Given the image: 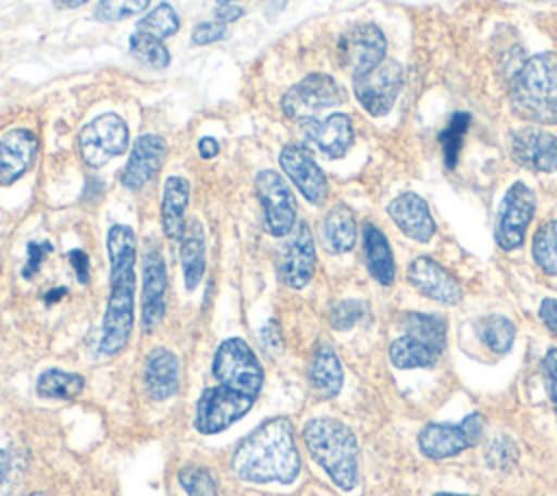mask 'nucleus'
Wrapping results in <instances>:
<instances>
[{
	"label": "nucleus",
	"instance_id": "obj_1",
	"mask_svg": "<svg viewBox=\"0 0 557 496\" xmlns=\"http://www.w3.org/2000/svg\"><path fill=\"white\" fill-rule=\"evenodd\" d=\"M231 468L250 483H292L300 472L292 422L283 416L261 422L239 442L231 457Z\"/></svg>",
	"mask_w": 557,
	"mask_h": 496
},
{
	"label": "nucleus",
	"instance_id": "obj_39",
	"mask_svg": "<svg viewBox=\"0 0 557 496\" xmlns=\"http://www.w3.org/2000/svg\"><path fill=\"white\" fill-rule=\"evenodd\" d=\"M516 455H518L516 444H513L511 439H507V437H496V439H492L490 448L485 450L487 463H490V466H496V468H505V466L513 463V461H516Z\"/></svg>",
	"mask_w": 557,
	"mask_h": 496
},
{
	"label": "nucleus",
	"instance_id": "obj_18",
	"mask_svg": "<svg viewBox=\"0 0 557 496\" xmlns=\"http://www.w3.org/2000/svg\"><path fill=\"white\" fill-rule=\"evenodd\" d=\"M409 283L431 300L442 305H457L461 300L459 281L437 261L429 257H418L407 268Z\"/></svg>",
	"mask_w": 557,
	"mask_h": 496
},
{
	"label": "nucleus",
	"instance_id": "obj_8",
	"mask_svg": "<svg viewBox=\"0 0 557 496\" xmlns=\"http://www.w3.org/2000/svg\"><path fill=\"white\" fill-rule=\"evenodd\" d=\"M483 429H485V418L479 411H474L457 424H448V422L426 424L418 433V446L429 459H446L474 446L481 439Z\"/></svg>",
	"mask_w": 557,
	"mask_h": 496
},
{
	"label": "nucleus",
	"instance_id": "obj_38",
	"mask_svg": "<svg viewBox=\"0 0 557 496\" xmlns=\"http://www.w3.org/2000/svg\"><path fill=\"white\" fill-rule=\"evenodd\" d=\"M366 315V305L359 300H342L331 309V326L337 331L352 328Z\"/></svg>",
	"mask_w": 557,
	"mask_h": 496
},
{
	"label": "nucleus",
	"instance_id": "obj_26",
	"mask_svg": "<svg viewBox=\"0 0 557 496\" xmlns=\"http://www.w3.org/2000/svg\"><path fill=\"white\" fill-rule=\"evenodd\" d=\"M309 381L322 398H333L339 394L344 374L337 355L329 346H320L313 352V359L309 363Z\"/></svg>",
	"mask_w": 557,
	"mask_h": 496
},
{
	"label": "nucleus",
	"instance_id": "obj_43",
	"mask_svg": "<svg viewBox=\"0 0 557 496\" xmlns=\"http://www.w3.org/2000/svg\"><path fill=\"white\" fill-rule=\"evenodd\" d=\"M544 379H546V389H548L550 402L557 413V348H550L544 357Z\"/></svg>",
	"mask_w": 557,
	"mask_h": 496
},
{
	"label": "nucleus",
	"instance_id": "obj_36",
	"mask_svg": "<svg viewBox=\"0 0 557 496\" xmlns=\"http://www.w3.org/2000/svg\"><path fill=\"white\" fill-rule=\"evenodd\" d=\"M150 0H100L94 9L98 22H120L131 15H139L148 9Z\"/></svg>",
	"mask_w": 557,
	"mask_h": 496
},
{
	"label": "nucleus",
	"instance_id": "obj_31",
	"mask_svg": "<svg viewBox=\"0 0 557 496\" xmlns=\"http://www.w3.org/2000/svg\"><path fill=\"white\" fill-rule=\"evenodd\" d=\"M128 50L141 65H148L152 70H165L172 61L170 50L165 48L163 39H157L144 30H135L131 35Z\"/></svg>",
	"mask_w": 557,
	"mask_h": 496
},
{
	"label": "nucleus",
	"instance_id": "obj_3",
	"mask_svg": "<svg viewBox=\"0 0 557 496\" xmlns=\"http://www.w3.org/2000/svg\"><path fill=\"white\" fill-rule=\"evenodd\" d=\"M511 111L533 124H557V54L529 57L509 85Z\"/></svg>",
	"mask_w": 557,
	"mask_h": 496
},
{
	"label": "nucleus",
	"instance_id": "obj_49",
	"mask_svg": "<svg viewBox=\"0 0 557 496\" xmlns=\"http://www.w3.org/2000/svg\"><path fill=\"white\" fill-rule=\"evenodd\" d=\"M89 0H52V4L57 7V9H78V7H83V4H87Z\"/></svg>",
	"mask_w": 557,
	"mask_h": 496
},
{
	"label": "nucleus",
	"instance_id": "obj_50",
	"mask_svg": "<svg viewBox=\"0 0 557 496\" xmlns=\"http://www.w3.org/2000/svg\"><path fill=\"white\" fill-rule=\"evenodd\" d=\"M285 4H287V0H268V15L278 13Z\"/></svg>",
	"mask_w": 557,
	"mask_h": 496
},
{
	"label": "nucleus",
	"instance_id": "obj_15",
	"mask_svg": "<svg viewBox=\"0 0 557 496\" xmlns=\"http://www.w3.org/2000/svg\"><path fill=\"white\" fill-rule=\"evenodd\" d=\"M168 154V144L159 135H139L131 148L128 161L120 174L126 189L139 191L148 185L161 170Z\"/></svg>",
	"mask_w": 557,
	"mask_h": 496
},
{
	"label": "nucleus",
	"instance_id": "obj_14",
	"mask_svg": "<svg viewBox=\"0 0 557 496\" xmlns=\"http://www.w3.org/2000/svg\"><path fill=\"white\" fill-rule=\"evenodd\" d=\"M511 157L518 165L531 172H555L557 170V135L524 126L511 133Z\"/></svg>",
	"mask_w": 557,
	"mask_h": 496
},
{
	"label": "nucleus",
	"instance_id": "obj_24",
	"mask_svg": "<svg viewBox=\"0 0 557 496\" xmlns=\"http://www.w3.org/2000/svg\"><path fill=\"white\" fill-rule=\"evenodd\" d=\"M363 252H366V265L370 274L381 285H392L396 278V263H394L392 248L387 244V237L370 222L363 226Z\"/></svg>",
	"mask_w": 557,
	"mask_h": 496
},
{
	"label": "nucleus",
	"instance_id": "obj_22",
	"mask_svg": "<svg viewBox=\"0 0 557 496\" xmlns=\"http://www.w3.org/2000/svg\"><path fill=\"white\" fill-rule=\"evenodd\" d=\"M181 363L168 348H152L146 357V389L154 400H168L178 392Z\"/></svg>",
	"mask_w": 557,
	"mask_h": 496
},
{
	"label": "nucleus",
	"instance_id": "obj_40",
	"mask_svg": "<svg viewBox=\"0 0 557 496\" xmlns=\"http://www.w3.org/2000/svg\"><path fill=\"white\" fill-rule=\"evenodd\" d=\"M226 37V24L213 20V22H200L191 28V44L196 46H209L215 41H222Z\"/></svg>",
	"mask_w": 557,
	"mask_h": 496
},
{
	"label": "nucleus",
	"instance_id": "obj_7",
	"mask_svg": "<svg viewBox=\"0 0 557 496\" xmlns=\"http://www.w3.org/2000/svg\"><path fill=\"white\" fill-rule=\"evenodd\" d=\"M128 150V126L115 113H102L78 133V152L89 168H102Z\"/></svg>",
	"mask_w": 557,
	"mask_h": 496
},
{
	"label": "nucleus",
	"instance_id": "obj_11",
	"mask_svg": "<svg viewBox=\"0 0 557 496\" xmlns=\"http://www.w3.org/2000/svg\"><path fill=\"white\" fill-rule=\"evenodd\" d=\"M255 191L261 202L268 231L274 237H285L296 224V200L285 178L274 170H261L255 176Z\"/></svg>",
	"mask_w": 557,
	"mask_h": 496
},
{
	"label": "nucleus",
	"instance_id": "obj_28",
	"mask_svg": "<svg viewBox=\"0 0 557 496\" xmlns=\"http://www.w3.org/2000/svg\"><path fill=\"white\" fill-rule=\"evenodd\" d=\"M437 357H440L437 350H433L431 346H426L424 342H420L411 335H403V337L394 339L389 346V361L400 370L431 368V365H435Z\"/></svg>",
	"mask_w": 557,
	"mask_h": 496
},
{
	"label": "nucleus",
	"instance_id": "obj_5",
	"mask_svg": "<svg viewBox=\"0 0 557 496\" xmlns=\"http://www.w3.org/2000/svg\"><path fill=\"white\" fill-rule=\"evenodd\" d=\"M211 372L218 381L213 389L250 407L255 405L263 385V368L242 337H228L218 346Z\"/></svg>",
	"mask_w": 557,
	"mask_h": 496
},
{
	"label": "nucleus",
	"instance_id": "obj_13",
	"mask_svg": "<svg viewBox=\"0 0 557 496\" xmlns=\"http://www.w3.org/2000/svg\"><path fill=\"white\" fill-rule=\"evenodd\" d=\"M278 163L287 178L296 185V189L311 202V204H322L329 196V183L320 165L313 161L307 148L289 144L281 150Z\"/></svg>",
	"mask_w": 557,
	"mask_h": 496
},
{
	"label": "nucleus",
	"instance_id": "obj_29",
	"mask_svg": "<svg viewBox=\"0 0 557 496\" xmlns=\"http://www.w3.org/2000/svg\"><path fill=\"white\" fill-rule=\"evenodd\" d=\"M37 394L41 398H54V400H67L74 398L83 392L85 387V379L76 372H65V370H44L37 376Z\"/></svg>",
	"mask_w": 557,
	"mask_h": 496
},
{
	"label": "nucleus",
	"instance_id": "obj_20",
	"mask_svg": "<svg viewBox=\"0 0 557 496\" xmlns=\"http://www.w3.org/2000/svg\"><path fill=\"white\" fill-rule=\"evenodd\" d=\"M305 135L329 159L344 157L355 141V128L346 113H331L324 120L305 122Z\"/></svg>",
	"mask_w": 557,
	"mask_h": 496
},
{
	"label": "nucleus",
	"instance_id": "obj_41",
	"mask_svg": "<svg viewBox=\"0 0 557 496\" xmlns=\"http://www.w3.org/2000/svg\"><path fill=\"white\" fill-rule=\"evenodd\" d=\"M50 250H52L50 241H28V246H26V263L22 268V276L24 278H33L39 272V268H41V263H44V259L48 257Z\"/></svg>",
	"mask_w": 557,
	"mask_h": 496
},
{
	"label": "nucleus",
	"instance_id": "obj_23",
	"mask_svg": "<svg viewBox=\"0 0 557 496\" xmlns=\"http://www.w3.org/2000/svg\"><path fill=\"white\" fill-rule=\"evenodd\" d=\"M189 202V183L183 176H168L161 194V226L170 239H183L185 211Z\"/></svg>",
	"mask_w": 557,
	"mask_h": 496
},
{
	"label": "nucleus",
	"instance_id": "obj_17",
	"mask_svg": "<svg viewBox=\"0 0 557 496\" xmlns=\"http://www.w3.org/2000/svg\"><path fill=\"white\" fill-rule=\"evenodd\" d=\"M165 289L168 274L165 263L157 246L144 252V296H141V322L144 331H154L165 315Z\"/></svg>",
	"mask_w": 557,
	"mask_h": 496
},
{
	"label": "nucleus",
	"instance_id": "obj_44",
	"mask_svg": "<svg viewBox=\"0 0 557 496\" xmlns=\"http://www.w3.org/2000/svg\"><path fill=\"white\" fill-rule=\"evenodd\" d=\"M67 257H70V263H72V270H74L78 283L87 285L89 283V257H87V252L81 250V248H74V250H70Z\"/></svg>",
	"mask_w": 557,
	"mask_h": 496
},
{
	"label": "nucleus",
	"instance_id": "obj_37",
	"mask_svg": "<svg viewBox=\"0 0 557 496\" xmlns=\"http://www.w3.org/2000/svg\"><path fill=\"white\" fill-rule=\"evenodd\" d=\"M178 483L187 496H213L218 489L213 474L202 466H185L178 472Z\"/></svg>",
	"mask_w": 557,
	"mask_h": 496
},
{
	"label": "nucleus",
	"instance_id": "obj_27",
	"mask_svg": "<svg viewBox=\"0 0 557 496\" xmlns=\"http://www.w3.org/2000/svg\"><path fill=\"white\" fill-rule=\"evenodd\" d=\"M181 268H183V278L185 287L194 292L205 274V235L202 226L194 220L181 239Z\"/></svg>",
	"mask_w": 557,
	"mask_h": 496
},
{
	"label": "nucleus",
	"instance_id": "obj_10",
	"mask_svg": "<svg viewBox=\"0 0 557 496\" xmlns=\"http://www.w3.org/2000/svg\"><path fill=\"white\" fill-rule=\"evenodd\" d=\"M403 87V67L396 61H383L374 70L352 78L357 102L372 115L383 117L392 111Z\"/></svg>",
	"mask_w": 557,
	"mask_h": 496
},
{
	"label": "nucleus",
	"instance_id": "obj_2",
	"mask_svg": "<svg viewBox=\"0 0 557 496\" xmlns=\"http://www.w3.org/2000/svg\"><path fill=\"white\" fill-rule=\"evenodd\" d=\"M111 261V289L102 320L100 350L117 355L128 344L135 307V233L126 224H113L107 233Z\"/></svg>",
	"mask_w": 557,
	"mask_h": 496
},
{
	"label": "nucleus",
	"instance_id": "obj_45",
	"mask_svg": "<svg viewBox=\"0 0 557 496\" xmlns=\"http://www.w3.org/2000/svg\"><path fill=\"white\" fill-rule=\"evenodd\" d=\"M537 313H540V320L546 324V328L557 333V298H544Z\"/></svg>",
	"mask_w": 557,
	"mask_h": 496
},
{
	"label": "nucleus",
	"instance_id": "obj_42",
	"mask_svg": "<svg viewBox=\"0 0 557 496\" xmlns=\"http://www.w3.org/2000/svg\"><path fill=\"white\" fill-rule=\"evenodd\" d=\"M15 459L9 450H0V496H11L17 483Z\"/></svg>",
	"mask_w": 557,
	"mask_h": 496
},
{
	"label": "nucleus",
	"instance_id": "obj_19",
	"mask_svg": "<svg viewBox=\"0 0 557 496\" xmlns=\"http://www.w3.org/2000/svg\"><path fill=\"white\" fill-rule=\"evenodd\" d=\"M37 137L28 128H11L0 137V185H13L33 165L37 157Z\"/></svg>",
	"mask_w": 557,
	"mask_h": 496
},
{
	"label": "nucleus",
	"instance_id": "obj_16",
	"mask_svg": "<svg viewBox=\"0 0 557 496\" xmlns=\"http://www.w3.org/2000/svg\"><path fill=\"white\" fill-rule=\"evenodd\" d=\"M313 270H315L313 235H311L309 224L300 222V224H296V228L292 231V237L287 239V244L283 248L281 276L289 287L300 289L311 281Z\"/></svg>",
	"mask_w": 557,
	"mask_h": 496
},
{
	"label": "nucleus",
	"instance_id": "obj_12",
	"mask_svg": "<svg viewBox=\"0 0 557 496\" xmlns=\"http://www.w3.org/2000/svg\"><path fill=\"white\" fill-rule=\"evenodd\" d=\"M385 35L374 24H357L339 39V57L346 70L361 76L385 61Z\"/></svg>",
	"mask_w": 557,
	"mask_h": 496
},
{
	"label": "nucleus",
	"instance_id": "obj_34",
	"mask_svg": "<svg viewBox=\"0 0 557 496\" xmlns=\"http://www.w3.org/2000/svg\"><path fill=\"white\" fill-rule=\"evenodd\" d=\"M178 26H181L178 13L168 2L157 4L152 11H148V15H144L137 22V30H144L157 39H168V37L176 35Z\"/></svg>",
	"mask_w": 557,
	"mask_h": 496
},
{
	"label": "nucleus",
	"instance_id": "obj_48",
	"mask_svg": "<svg viewBox=\"0 0 557 496\" xmlns=\"http://www.w3.org/2000/svg\"><path fill=\"white\" fill-rule=\"evenodd\" d=\"M65 294H67L65 287H54V289H50V292L44 296V300H46V305H54V302L61 300Z\"/></svg>",
	"mask_w": 557,
	"mask_h": 496
},
{
	"label": "nucleus",
	"instance_id": "obj_33",
	"mask_svg": "<svg viewBox=\"0 0 557 496\" xmlns=\"http://www.w3.org/2000/svg\"><path fill=\"white\" fill-rule=\"evenodd\" d=\"M533 259L550 276H557V220L542 224L533 237Z\"/></svg>",
	"mask_w": 557,
	"mask_h": 496
},
{
	"label": "nucleus",
	"instance_id": "obj_21",
	"mask_svg": "<svg viewBox=\"0 0 557 496\" xmlns=\"http://www.w3.org/2000/svg\"><path fill=\"white\" fill-rule=\"evenodd\" d=\"M387 213L394 220V224L409 239H416V241L424 244L435 235V222L431 218L429 204L422 196H418L413 191H405V194L396 196L387 204Z\"/></svg>",
	"mask_w": 557,
	"mask_h": 496
},
{
	"label": "nucleus",
	"instance_id": "obj_51",
	"mask_svg": "<svg viewBox=\"0 0 557 496\" xmlns=\"http://www.w3.org/2000/svg\"><path fill=\"white\" fill-rule=\"evenodd\" d=\"M433 496H470V494H448V492H442V494H433Z\"/></svg>",
	"mask_w": 557,
	"mask_h": 496
},
{
	"label": "nucleus",
	"instance_id": "obj_53",
	"mask_svg": "<svg viewBox=\"0 0 557 496\" xmlns=\"http://www.w3.org/2000/svg\"><path fill=\"white\" fill-rule=\"evenodd\" d=\"M28 496H44V494H28Z\"/></svg>",
	"mask_w": 557,
	"mask_h": 496
},
{
	"label": "nucleus",
	"instance_id": "obj_52",
	"mask_svg": "<svg viewBox=\"0 0 557 496\" xmlns=\"http://www.w3.org/2000/svg\"><path fill=\"white\" fill-rule=\"evenodd\" d=\"M215 2H218V4H235L237 0H215Z\"/></svg>",
	"mask_w": 557,
	"mask_h": 496
},
{
	"label": "nucleus",
	"instance_id": "obj_47",
	"mask_svg": "<svg viewBox=\"0 0 557 496\" xmlns=\"http://www.w3.org/2000/svg\"><path fill=\"white\" fill-rule=\"evenodd\" d=\"M198 152H200L202 159H213V157H218V152H220L218 139L211 137V135L200 137V139H198Z\"/></svg>",
	"mask_w": 557,
	"mask_h": 496
},
{
	"label": "nucleus",
	"instance_id": "obj_25",
	"mask_svg": "<svg viewBox=\"0 0 557 496\" xmlns=\"http://www.w3.org/2000/svg\"><path fill=\"white\" fill-rule=\"evenodd\" d=\"M324 244L331 252H348L357 241V222L355 213L346 204H333L322 222Z\"/></svg>",
	"mask_w": 557,
	"mask_h": 496
},
{
	"label": "nucleus",
	"instance_id": "obj_9",
	"mask_svg": "<svg viewBox=\"0 0 557 496\" xmlns=\"http://www.w3.org/2000/svg\"><path fill=\"white\" fill-rule=\"evenodd\" d=\"M535 213V194L524 183H513L498 207L494 237L503 250H516L524 241V233Z\"/></svg>",
	"mask_w": 557,
	"mask_h": 496
},
{
	"label": "nucleus",
	"instance_id": "obj_46",
	"mask_svg": "<svg viewBox=\"0 0 557 496\" xmlns=\"http://www.w3.org/2000/svg\"><path fill=\"white\" fill-rule=\"evenodd\" d=\"M215 20L222 22V24H228V22H235L244 15V9L242 7H235V4H218L215 11H213Z\"/></svg>",
	"mask_w": 557,
	"mask_h": 496
},
{
	"label": "nucleus",
	"instance_id": "obj_30",
	"mask_svg": "<svg viewBox=\"0 0 557 496\" xmlns=\"http://www.w3.org/2000/svg\"><path fill=\"white\" fill-rule=\"evenodd\" d=\"M405 335H411L433 350L442 352L446 344V322L440 315L431 313H405L400 320Z\"/></svg>",
	"mask_w": 557,
	"mask_h": 496
},
{
	"label": "nucleus",
	"instance_id": "obj_32",
	"mask_svg": "<svg viewBox=\"0 0 557 496\" xmlns=\"http://www.w3.org/2000/svg\"><path fill=\"white\" fill-rule=\"evenodd\" d=\"M479 335H481L483 344H485L492 352L503 355V352H507V350L511 348V344H513L516 326H513V322H511L509 318L494 313V315H487V318L481 320V324H479Z\"/></svg>",
	"mask_w": 557,
	"mask_h": 496
},
{
	"label": "nucleus",
	"instance_id": "obj_4",
	"mask_svg": "<svg viewBox=\"0 0 557 496\" xmlns=\"http://www.w3.org/2000/svg\"><path fill=\"white\" fill-rule=\"evenodd\" d=\"M302 437L318 466L342 489H352L359 479V446L355 433L335 418H313L305 424Z\"/></svg>",
	"mask_w": 557,
	"mask_h": 496
},
{
	"label": "nucleus",
	"instance_id": "obj_35",
	"mask_svg": "<svg viewBox=\"0 0 557 496\" xmlns=\"http://www.w3.org/2000/svg\"><path fill=\"white\" fill-rule=\"evenodd\" d=\"M470 126V115L468 113H455L448 122V126L440 133V144H442V150H444V159H446V165L453 168L457 163V154H459V148H461V141H463V135Z\"/></svg>",
	"mask_w": 557,
	"mask_h": 496
},
{
	"label": "nucleus",
	"instance_id": "obj_6",
	"mask_svg": "<svg viewBox=\"0 0 557 496\" xmlns=\"http://www.w3.org/2000/svg\"><path fill=\"white\" fill-rule=\"evenodd\" d=\"M344 102H346V94L337 85V80L329 74L315 72L305 76L283 94L281 109L289 120L311 122V120H318L315 117L318 113Z\"/></svg>",
	"mask_w": 557,
	"mask_h": 496
}]
</instances>
